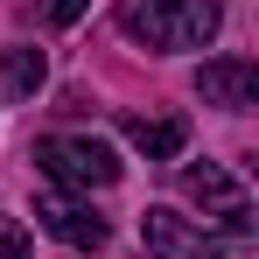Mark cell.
Returning <instances> with one entry per match:
<instances>
[{
    "label": "cell",
    "instance_id": "obj_1",
    "mask_svg": "<svg viewBox=\"0 0 259 259\" xmlns=\"http://www.w3.org/2000/svg\"><path fill=\"white\" fill-rule=\"evenodd\" d=\"M224 28L217 0H126V35L147 49H203Z\"/></svg>",
    "mask_w": 259,
    "mask_h": 259
},
{
    "label": "cell",
    "instance_id": "obj_2",
    "mask_svg": "<svg viewBox=\"0 0 259 259\" xmlns=\"http://www.w3.org/2000/svg\"><path fill=\"white\" fill-rule=\"evenodd\" d=\"M35 168L56 182V189H112L119 182V154L91 133H49L35 140Z\"/></svg>",
    "mask_w": 259,
    "mask_h": 259
},
{
    "label": "cell",
    "instance_id": "obj_3",
    "mask_svg": "<svg viewBox=\"0 0 259 259\" xmlns=\"http://www.w3.org/2000/svg\"><path fill=\"white\" fill-rule=\"evenodd\" d=\"M182 196L210 217V224H224V231H252V196H245V182L231 168H217V161H189V168H182Z\"/></svg>",
    "mask_w": 259,
    "mask_h": 259
},
{
    "label": "cell",
    "instance_id": "obj_4",
    "mask_svg": "<svg viewBox=\"0 0 259 259\" xmlns=\"http://www.w3.org/2000/svg\"><path fill=\"white\" fill-rule=\"evenodd\" d=\"M140 252H147V259H231L196 217L168 210V203H154V210L140 217Z\"/></svg>",
    "mask_w": 259,
    "mask_h": 259
},
{
    "label": "cell",
    "instance_id": "obj_5",
    "mask_svg": "<svg viewBox=\"0 0 259 259\" xmlns=\"http://www.w3.org/2000/svg\"><path fill=\"white\" fill-rule=\"evenodd\" d=\"M35 224H42L49 238H63L70 252H98L105 245V217L91 210V203H77L70 189H49L42 203H35Z\"/></svg>",
    "mask_w": 259,
    "mask_h": 259
},
{
    "label": "cell",
    "instance_id": "obj_6",
    "mask_svg": "<svg viewBox=\"0 0 259 259\" xmlns=\"http://www.w3.org/2000/svg\"><path fill=\"white\" fill-rule=\"evenodd\" d=\"M196 98H203V105H224V112L259 105V63H245V56H217V63H203V70H196Z\"/></svg>",
    "mask_w": 259,
    "mask_h": 259
},
{
    "label": "cell",
    "instance_id": "obj_7",
    "mask_svg": "<svg viewBox=\"0 0 259 259\" xmlns=\"http://www.w3.org/2000/svg\"><path fill=\"white\" fill-rule=\"evenodd\" d=\"M119 133H126L147 161H175V154L189 147V119H175V112H119Z\"/></svg>",
    "mask_w": 259,
    "mask_h": 259
},
{
    "label": "cell",
    "instance_id": "obj_8",
    "mask_svg": "<svg viewBox=\"0 0 259 259\" xmlns=\"http://www.w3.org/2000/svg\"><path fill=\"white\" fill-rule=\"evenodd\" d=\"M42 77H49L42 49H28V42H7V49H0V91H7V98H35Z\"/></svg>",
    "mask_w": 259,
    "mask_h": 259
},
{
    "label": "cell",
    "instance_id": "obj_9",
    "mask_svg": "<svg viewBox=\"0 0 259 259\" xmlns=\"http://www.w3.org/2000/svg\"><path fill=\"white\" fill-rule=\"evenodd\" d=\"M0 259H28V224L21 217H0Z\"/></svg>",
    "mask_w": 259,
    "mask_h": 259
},
{
    "label": "cell",
    "instance_id": "obj_10",
    "mask_svg": "<svg viewBox=\"0 0 259 259\" xmlns=\"http://www.w3.org/2000/svg\"><path fill=\"white\" fill-rule=\"evenodd\" d=\"M84 7L91 0H42V21L49 28H70V21H84Z\"/></svg>",
    "mask_w": 259,
    "mask_h": 259
}]
</instances>
